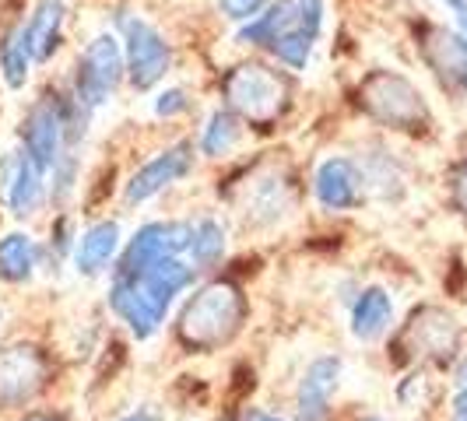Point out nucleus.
I'll list each match as a JSON object with an SVG mask.
<instances>
[{"instance_id": "1a4fd4ad", "label": "nucleus", "mask_w": 467, "mask_h": 421, "mask_svg": "<svg viewBox=\"0 0 467 421\" xmlns=\"http://www.w3.org/2000/svg\"><path fill=\"white\" fill-rule=\"evenodd\" d=\"M366 106L376 119L390 127H415L425 119L421 95L398 74H379L366 85Z\"/></svg>"}, {"instance_id": "dca6fc26", "label": "nucleus", "mask_w": 467, "mask_h": 421, "mask_svg": "<svg viewBox=\"0 0 467 421\" xmlns=\"http://www.w3.org/2000/svg\"><path fill=\"white\" fill-rule=\"evenodd\" d=\"M43 260V250L36 246V239L25 232H11L0 239V281L7 284H25L36 274Z\"/></svg>"}, {"instance_id": "6e6552de", "label": "nucleus", "mask_w": 467, "mask_h": 421, "mask_svg": "<svg viewBox=\"0 0 467 421\" xmlns=\"http://www.w3.org/2000/svg\"><path fill=\"white\" fill-rule=\"evenodd\" d=\"M43 169L32 162L25 151H7L0 159V183H4V200L15 218H32L47 200V183Z\"/></svg>"}, {"instance_id": "a878e982", "label": "nucleus", "mask_w": 467, "mask_h": 421, "mask_svg": "<svg viewBox=\"0 0 467 421\" xmlns=\"http://www.w3.org/2000/svg\"><path fill=\"white\" fill-rule=\"evenodd\" d=\"M246 421H285V418H278V415H267V411H250V415H246Z\"/></svg>"}, {"instance_id": "4be33fe9", "label": "nucleus", "mask_w": 467, "mask_h": 421, "mask_svg": "<svg viewBox=\"0 0 467 421\" xmlns=\"http://www.w3.org/2000/svg\"><path fill=\"white\" fill-rule=\"evenodd\" d=\"M190 109V95L183 88H165L159 98H155V113L159 117H180Z\"/></svg>"}, {"instance_id": "b1692460", "label": "nucleus", "mask_w": 467, "mask_h": 421, "mask_svg": "<svg viewBox=\"0 0 467 421\" xmlns=\"http://www.w3.org/2000/svg\"><path fill=\"white\" fill-rule=\"evenodd\" d=\"M446 7H450V15H453V22H457V32L467 39V0H443Z\"/></svg>"}, {"instance_id": "0eeeda50", "label": "nucleus", "mask_w": 467, "mask_h": 421, "mask_svg": "<svg viewBox=\"0 0 467 421\" xmlns=\"http://www.w3.org/2000/svg\"><path fill=\"white\" fill-rule=\"evenodd\" d=\"M47 383V358L36 348L0 351V407H22Z\"/></svg>"}, {"instance_id": "c756f323", "label": "nucleus", "mask_w": 467, "mask_h": 421, "mask_svg": "<svg viewBox=\"0 0 467 421\" xmlns=\"http://www.w3.org/2000/svg\"><path fill=\"white\" fill-rule=\"evenodd\" d=\"M0 320H4V309H0Z\"/></svg>"}, {"instance_id": "393cba45", "label": "nucleus", "mask_w": 467, "mask_h": 421, "mask_svg": "<svg viewBox=\"0 0 467 421\" xmlns=\"http://www.w3.org/2000/svg\"><path fill=\"white\" fill-rule=\"evenodd\" d=\"M119 421H162V415L155 411V407H138V411H130V415H123Z\"/></svg>"}, {"instance_id": "39448f33", "label": "nucleus", "mask_w": 467, "mask_h": 421, "mask_svg": "<svg viewBox=\"0 0 467 421\" xmlns=\"http://www.w3.org/2000/svg\"><path fill=\"white\" fill-rule=\"evenodd\" d=\"M190 239H193L190 221H148L123 246V253L117 260V274H138L159 260L183 257L190 250Z\"/></svg>"}, {"instance_id": "9b49d317", "label": "nucleus", "mask_w": 467, "mask_h": 421, "mask_svg": "<svg viewBox=\"0 0 467 421\" xmlns=\"http://www.w3.org/2000/svg\"><path fill=\"white\" fill-rule=\"evenodd\" d=\"M341 383V358L337 354H320L306 365L299 390H296V418L299 421H327L330 400Z\"/></svg>"}, {"instance_id": "423d86ee", "label": "nucleus", "mask_w": 467, "mask_h": 421, "mask_svg": "<svg viewBox=\"0 0 467 421\" xmlns=\"http://www.w3.org/2000/svg\"><path fill=\"white\" fill-rule=\"evenodd\" d=\"M225 98L233 102V109H239L243 117L250 119H275L281 109V98H285V88L281 81L260 64H243L235 67L229 77H225Z\"/></svg>"}, {"instance_id": "a211bd4d", "label": "nucleus", "mask_w": 467, "mask_h": 421, "mask_svg": "<svg viewBox=\"0 0 467 421\" xmlns=\"http://www.w3.org/2000/svg\"><path fill=\"white\" fill-rule=\"evenodd\" d=\"M187 257L193 271H211L214 263H222V257H225V229L214 218H201L193 225V239H190Z\"/></svg>"}, {"instance_id": "2eb2a0df", "label": "nucleus", "mask_w": 467, "mask_h": 421, "mask_svg": "<svg viewBox=\"0 0 467 421\" xmlns=\"http://www.w3.org/2000/svg\"><path fill=\"white\" fill-rule=\"evenodd\" d=\"M64 32V0H36L28 22H25V39L32 49V60H49L53 49L60 46Z\"/></svg>"}, {"instance_id": "5701e85b", "label": "nucleus", "mask_w": 467, "mask_h": 421, "mask_svg": "<svg viewBox=\"0 0 467 421\" xmlns=\"http://www.w3.org/2000/svg\"><path fill=\"white\" fill-rule=\"evenodd\" d=\"M453 204L467 218V159L453 169Z\"/></svg>"}, {"instance_id": "4468645a", "label": "nucleus", "mask_w": 467, "mask_h": 421, "mask_svg": "<svg viewBox=\"0 0 467 421\" xmlns=\"http://www.w3.org/2000/svg\"><path fill=\"white\" fill-rule=\"evenodd\" d=\"M394 323V299L387 288L369 284L351 303V337L355 341H379Z\"/></svg>"}, {"instance_id": "7ed1b4c3", "label": "nucleus", "mask_w": 467, "mask_h": 421, "mask_svg": "<svg viewBox=\"0 0 467 421\" xmlns=\"http://www.w3.org/2000/svg\"><path fill=\"white\" fill-rule=\"evenodd\" d=\"M123 74H127V60H123V46L117 43V36H109V32L95 36L78 60L74 102L92 117L95 109L119 88Z\"/></svg>"}, {"instance_id": "bb28decb", "label": "nucleus", "mask_w": 467, "mask_h": 421, "mask_svg": "<svg viewBox=\"0 0 467 421\" xmlns=\"http://www.w3.org/2000/svg\"><path fill=\"white\" fill-rule=\"evenodd\" d=\"M25 421H60V418H49V415H32V418H25Z\"/></svg>"}, {"instance_id": "aec40b11", "label": "nucleus", "mask_w": 467, "mask_h": 421, "mask_svg": "<svg viewBox=\"0 0 467 421\" xmlns=\"http://www.w3.org/2000/svg\"><path fill=\"white\" fill-rule=\"evenodd\" d=\"M267 49H271V53L278 56V64H285L288 70H306L309 56H313V39H306L299 32H288V36L275 39Z\"/></svg>"}, {"instance_id": "f03ea898", "label": "nucleus", "mask_w": 467, "mask_h": 421, "mask_svg": "<svg viewBox=\"0 0 467 421\" xmlns=\"http://www.w3.org/2000/svg\"><path fill=\"white\" fill-rule=\"evenodd\" d=\"M243 295L235 292L233 284H208L201 288L193 299L187 303L183 316H180V337L187 341L190 348L211 351L218 348L222 341H229L239 323H243Z\"/></svg>"}, {"instance_id": "f257e3e1", "label": "nucleus", "mask_w": 467, "mask_h": 421, "mask_svg": "<svg viewBox=\"0 0 467 421\" xmlns=\"http://www.w3.org/2000/svg\"><path fill=\"white\" fill-rule=\"evenodd\" d=\"M193 274L197 271L183 257L159 260L138 274H113L109 305L138 341H148L165 323V313L176 303V295L193 284Z\"/></svg>"}, {"instance_id": "20e7f679", "label": "nucleus", "mask_w": 467, "mask_h": 421, "mask_svg": "<svg viewBox=\"0 0 467 421\" xmlns=\"http://www.w3.org/2000/svg\"><path fill=\"white\" fill-rule=\"evenodd\" d=\"M123 28V60H127V77L138 92H148L162 81L172 67V49L165 43V36L140 15L119 18Z\"/></svg>"}, {"instance_id": "9d476101", "label": "nucleus", "mask_w": 467, "mask_h": 421, "mask_svg": "<svg viewBox=\"0 0 467 421\" xmlns=\"http://www.w3.org/2000/svg\"><path fill=\"white\" fill-rule=\"evenodd\" d=\"M190 165H193V144H190V140H180V144L165 148L162 155H155L151 162H144L138 172L130 176V183L123 190L127 204H144V200H151L155 193H162V190L172 187L176 180H183L190 172Z\"/></svg>"}, {"instance_id": "6ab92c4d", "label": "nucleus", "mask_w": 467, "mask_h": 421, "mask_svg": "<svg viewBox=\"0 0 467 421\" xmlns=\"http://www.w3.org/2000/svg\"><path fill=\"white\" fill-rule=\"evenodd\" d=\"M239 138H243V123L235 119V113L214 109L208 127H204V134H201V151L208 159H222V155H229L235 144H239Z\"/></svg>"}, {"instance_id": "cd10ccee", "label": "nucleus", "mask_w": 467, "mask_h": 421, "mask_svg": "<svg viewBox=\"0 0 467 421\" xmlns=\"http://www.w3.org/2000/svg\"><path fill=\"white\" fill-rule=\"evenodd\" d=\"M362 421H387V418H379V415H366Z\"/></svg>"}, {"instance_id": "f8f14e48", "label": "nucleus", "mask_w": 467, "mask_h": 421, "mask_svg": "<svg viewBox=\"0 0 467 421\" xmlns=\"http://www.w3.org/2000/svg\"><path fill=\"white\" fill-rule=\"evenodd\" d=\"M362 169L351 162V159H324L320 169H317V180H313V190H317V200L320 208L327 210H351L362 204Z\"/></svg>"}, {"instance_id": "c85d7f7f", "label": "nucleus", "mask_w": 467, "mask_h": 421, "mask_svg": "<svg viewBox=\"0 0 467 421\" xmlns=\"http://www.w3.org/2000/svg\"><path fill=\"white\" fill-rule=\"evenodd\" d=\"M453 421H467V415H461V411H453Z\"/></svg>"}, {"instance_id": "ddd939ff", "label": "nucleus", "mask_w": 467, "mask_h": 421, "mask_svg": "<svg viewBox=\"0 0 467 421\" xmlns=\"http://www.w3.org/2000/svg\"><path fill=\"white\" fill-rule=\"evenodd\" d=\"M119 253V225L117 221H95L74 242V267L85 278H99L109 271V263Z\"/></svg>"}, {"instance_id": "412c9836", "label": "nucleus", "mask_w": 467, "mask_h": 421, "mask_svg": "<svg viewBox=\"0 0 467 421\" xmlns=\"http://www.w3.org/2000/svg\"><path fill=\"white\" fill-rule=\"evenodd\" d=\"M218 7L229 22H254L257 15L271 7V0H218Z\"/></svg>"}, {"instance_id": "f3484780", "label": "nucleus", "mask_w": 467, "mask_h": 421, "mask_svg": "<svg viewBox=\"0 0 467 421\" xmlns=\"http://www.w3.org/2000/svg\"><path fill=\"white\" fill-rule=\"evenodd\" d=\"M28 67H32V49L25 39V22H18L0 39V74H4L7 88H25Z\"/></svg>"}]
</instances>
